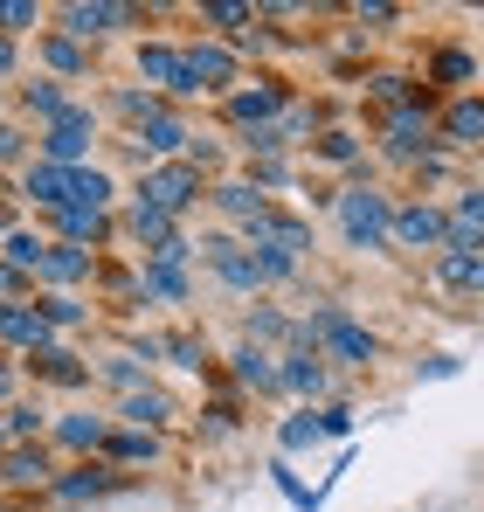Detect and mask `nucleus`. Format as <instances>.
I'll return each mask as SVG.
<instances>
[{"label":"nucleus","instance_id":"43","mask_svg":"<svg viewBox=\"0 0 484 512\" xmlns=\"http://www.w3.org/2000/svg\"><path fill=\"white\" fill-rule=\"evenodd\" d=\"M201 21H222V28H236V21H249V7H201Z\"/></svg>","mask_w":484,"mask_h":512},{"label":"nucleus","instance_id":"22","mask_svg":"<svg viewBox=\"0 0 484 512\" xmlns=\"http://www.w3.org/2000/svg\"><path fill=\"white\" fill-rule=\"evenodd\" d=\"M56 436H63L70 450H97V443L111 436V423H104V416H63V429H56Z\"/></svg>","mask_w":484,"mask_h":512},{"label":"nucleus","instance_id":"15","mask_svg":"<svg viewBox=\"0 0 484 512\" xmlns=\"http://www.w3.org/2000/svg\"><path fill=\"white\" fill-rule=\"evenodd\" d=\"M118 416H125L132 429H160L166 416H173V402H166L160 388H132V395L118 402Z\"/></svg>","mask_w":484,"mask_h":512},{"label":"nucleus","instance_id":"37","mask_svg":"<svg viewBox=\"0 0 484 512\" xmlns=\"http://www.w3.org/2000/svg\"><path fill=\"white\" fill-rule=\"evenodd\" d=\"M21 28H35V7L28 0H0V35H21Z\"/></svg>","mask_w":484,"mask_h":512},{"label":"nucleus","instance_id":"36","mask_svg":"<svg viewBox=\"0 0 484 512\" xmlns=\"http://www.w3.org/2000/svg\"><path fill=\"white\" fill-rule=\"evenodd\" d=\"M422 139H429V125H422V111H402V118H395V146H402V153H415Z\"/></svg>","mask_w":484,"mask_h":512},{"label":"nucleus","instance_id":"3","mask_svg":"<svg viewBox=\"0 0 484 512\" xmlns=\"http://www.w3.org/2000/svg\"><path fill=\"white\" fill-rule=\"evenodd\" d=\"M90 125H97L90 104H70V111L42 132V160H49V167H83V153H90Z\"/></svg>","mask_w":484,"mask_h":512},{"label":"nucleus","instance_id":"41","mask_svg":"<svg viewBox=\"0 0 484 512\" xmlns=\"http://www.w3.org/2000/svg\"><path fill=\"white\" fill-rule=\"evenodd\" d=\"M436 77H443V84H464V77H471V56H443Z\"/></svg>","mask_w":484,"mask_h":512},{"label":"nucleus","instance_id":"9","mask_svg":"<svg viewBox=\"0 0 484 512\" xmlns=\"http://www.w3.org/2000/svg\"><path fill=\"white\" fill-rule=\"evenodd\" d=\"M180 56H187V77H194V90H229V84H236V63H229V49L201 42V49H180Z\"/></svg>","mask_w":484,"mask_h":512},{"label":"nucleus","instance_id":"8","mask_svg":"<svg viewBox=\"0 0 484 512\" xmlns=\"http://www.w3.org/2000/svg\"><path fill=\"white\" fill-rule=\"evenodd\" d=\"M125 21H132V7H104V0H97V7H63V35H70V42H90V35H111V28H125Z\"/></svg>","mask_w":484,"mask_h":512},{"label":"nucleus","instance_id":"27","mask_svg":"<svg viewBox=\"0 0 484 512\" xmlns=\"http://www.w3.org/2000/svg\"><path fill=\"white\" fill-rule=\"evenodd\" d=\"M236 374L249 381V388H277V367H270V353H256V346L236 353Z\"/></svg>","mask_w":484,"mask_h":512},{"label":"nucleus","instance_id":"24","mask_svg":"<svg viewBox=\"0 0 484 512\" xmlns=\"http://www.w3.org/2000/svg\"><path fill=\"white\" fill-rule=\"evenodd\" d=\"M229 111H236V125H256V132H263V118L277 111V90H242Z\"/></svg>","mask_w":484,"mask_h":512},{"label":"nucleus","instance_id":"17","mask_svg":"<svg viewBox=\"0 0 484 512\" xmlns=\"http://www.w3.org/2000/svg\"><path fill=\"white\" fill-rule=\"evenodd\" d=\"M70 104H77V97H70L63 84H21V111H35V118H49V125H56Z\"/></svg>","mask_w":484,"mask_h":512},{"label":"nucleus","instance_id":"20","mask_svg":"<svg viewBox=\"0 0 484 512\" xmlns=\"http://www.w3.org/2000/svg\"><path fill=\"white\" fill-rule=\"evenodd\" d=\"M70 201L104 208V201H111V173H104V167H70Z\"/></svg>","mask_w":484,"mask_h":512},{"label":"nucleus","instance_id":"32","mask_svg":"<svg viewBox=\"0 0 484 512\" xmlns=\"http://www.w3.org/2000/svg\"><path fill=\"white\" fill-rule=\"evenodd\" d=\"M42 56H49V63H56L63 77H83V49L70 42V35H56V42H42Z\"/></svg>","mask_w":484,"mask_h":512},{"label":"nucleus","instance_id":"7","mask_svg":"<svg viewBox=\"0 0 484 512\" xmlns=\"http://www.w3.org/2000/svg\"><path fill=\"white\" fill-rule=\"evenodd\" d=\"M208 270L229 291H256L263 284V263H256V250H242V243H208Z\"/></svg>","mask_w":484,"mask_h":512},{"label":"nucleus","instance_id":"26","mask_svg":"<svg viewBox=\"0 0 484 512\" xmlns=\"http://www.w3.org/2000/svg\"><path fill=\"white\" fill-rule=\"evenodd\" d=\"M104 381H118V388H146V353H111V360H104Z\"/></svg>","mask_w":484,"mask_h":512},{"label":"nucleus","instance_id":"12","mask_svg":"<svg viewBox=\"0 0 484 512\" xmlns=\"http://www.w3.org/2000/svg\"><path fill=\"white\" fill-rule=\"evenodd\" d=\"M388 236H402V243H415V250H422V243H443V215L415 201V208H402V215L388 222Z\"/></svg>","mask_w":484,"mask_h":512},{"label":"nucleus","instance_id":"44","mask_svg":"<svg viewBox=\"0 0 484 512\" xmlns=\"http://www.w3.org/2000/svg\"><path fill=\"white\" fill-rule=\"evenodd\" d=\"M319 153H325V160H353V139H346V132H332Z\"/></svg>","mask_w":484,"mask_h":512},{"label":"nucleus","instance_id":"19","mask_svg":"<svg viewBox=\"0 0 484 512\" xmlns=\"http://www.w3.org/2000/svg\"><path fill=\"white\" fill-rule=\"evenodd\" d=\"M139 284H146V298H173V305L187 298V270H180V263H160V256L146 263V277H139Z\"/></svg>","mask_w":484,"mask_h":512},{"label":"nucleus","instance_id":"38","mask_svg":"<svg viewBox=\"0 0 484 512\" xmlns=\"http://www.w3.org/2000/svg\"><path fill=\"white\" fill-rule=\"evenodd\" d=\"M35 429H42V409L35 402H14L7 409V436H35Z\"/></svg>","mask_w":484,"mask_h":512},{"label":"nucleus","instance_id":"28","mask_svg":"<svg viewBox=\"0 0 484 512\" xmlns=\"http://www.w3.org/2000/svg\"><path fill=\"white\" fill-rule=\"evenodd\" d=\"M443 277L457 291H484V256H443Z\"/></svg>","mask_w":484,"mask_h":512},{"label":"nucleus","instance_id":"2","mask_svg":"<svg viewBox=\"0 0 484 512\" xmlns=\"http://www.w3.org/2000/svg\"><path fill=\"white\" fill-rule=\"evenodd\" d=\"M339 222H346V243H353V250H381L395 215H388V201H381L374 187H353V194L339 201Z\"/></svg>","mask_w":484,"mask_h":512},{"label":"nucleus","instance_id":"46","mask_svg":"<svg viewBox=\"0 0 484 512\" xmlns=\"http://www.w3.org/2000/svg\"><path fill=\"white\" fill-rule=\"evenodd\" d=\"M14 284H21V277H14V270H7V263H0V298H7V291H14Z\"/></svg>","mask_w":484,"mask_h":512},{"label":"nucleus","instance_id":"40","mask_svg":"<svg viewBox=\"0 0 484 512\" xmlns=\"http://www.w3.org/2000/svg\"><path fill=\"white\" fill-rule=\"evenodd\" d=\"M160 353H173L180 367H201V346L187 340V333H173V340H160Z\"/></svg>","mask_w":484,"mask_h":512},{"label":"nucleus","instance_id":"5","mask_svg":"<svg viewBox=\"0 0 484 512\" xmlns=\"http://www.w3.org/2000/svg\"><path fill=\"white\" fill-rule=\"evenodd\" d=\"M0 340H14V346H28V353H42V346H56V333H49V319H42L35 305L0 298Z\"/></svg>","mask_w":484,"mask_h":512},{"label":"nucleus","instance_id":"30","mask_svg":"<svg viewBox=\"0 0 484 512\" xmlns=\"http://www.w3.org/2000/svg\"><path fill=\"white\" fill-rule=\"evenodd\" d=\"M56 492H63V499H97V492H111V478H104V471H97V464H83L77 478H63V485H56Z\"/></svg>","mask_w":484,"mask_h":512},{"label":"nucleus","instance_id":"34","mask_svg":"<svg viewBox=\"0 0 484 512\" xmlns=\"http://www.w3.org/2000/svg\"><path fill=\"white\" fill-rule=\"evenodd\" d=\"M319 436H325L319 416H291V423H284V450H305V443H319Z\"/></svg>","mask_w":484,"mask_h":512},{"label":"nucleus","instance_id":"4","mask_svg":"<svg viewBox=\"0 0 484 512\" xmlns=\"http://www.w3.org/2000/svg\"><path fill=\"white\" fill-rule=\"evenodd\" d=\"M194 194H201V173H194V167H160V173H146V180H139V201H146V208H160V215H180Z\"/></svg>","mask_w":484,"mask_h":512},{"label":"nucleus","instance_id":"45","mask_svg":"<svg viewBox=\"0 0 484 512\" xmlns=\"http://www.w3.org/2000/svg\"><path fill=\"white\" fill-rule=\"evenodd\" d=\"M7 70H14V42L0 35V77H7Z\"/></svg>","mask_w":484,"mask_h":512},{"label":"nucleus","instance_id":"33","mask_svg":"<svg viewBox=\"0 0 484 512\" xmlns=\"http://www.w3.org/2000/svg\"><path fill=\"white\" fill-rule=\"evenodd\" d=\"M35 312L49 319V333H56V326H77V319H83V305H77V298H63V291H56V298H42Z\"/></svg>","mask_w":484,"mask_h":512},{"label":"nucleus","instance_id":"18","mask_svg":"<svg viewBox=\"0 0 484 512\" xmlns=\"http://www.w3.org/2000/svg\"><path fill=\"white\" fill-rule=\"evenodd\" d=\"M0 478L7 485H42L49 478V450H7L0 457Z\"/></svg>","mask_w":484,"mask_h":512},{"label":"nucleus","instance_id":"14","mask_svg":"<svg viewBox=\"0 0 484 512\" xmlns=\"http://www.w3.org/2000/svg\"><path fill=\"white\" fill-rule=\"evenodd\" d=\"M42 256H49V243H42V236H28V229H7V243H0V263H7L14 277H35V270H42Z\"/></svg>","mask_w":484,"mask_h":512},{"label":"nucleus","instance_id":"25","mask_svg":"<svg viewBox=\"0 0 484 512\" xmlns=\"http://www.w3.org/2000/svg\"><path fill=\"white\" fill-rule=\"evenodd\" d=\"M132 236H139V243H173V215H160V208L139 201V208H132Z\"/></svg>","mask_w":484,"mask_h":512},{"label":"nucleus","instance_id":"39","mask_svg":"<svg viewBox=\"0 0 484 512\" xmlns=\"http://www.w3.org/2000/svg\"><path fill=\"white\" fill-rule=\"evenodd\" d=\"M457 222H464L471 236H484V194H464V201H457Z\"/></svg>","mask_w":484,"mask_h":512},{"label":"nucleus","instance_id":"16","mask_svg":"<svg viewBox=\"0 0 484 512\" xmlns=\"http://www.w3.org/2000/svg\"><path fill=\"white\" fill-rule=\"evenodd\" d=\"M56 222H63V236H70L77 250L104 236V208H83V201H63V208H56Z\"/></svg>","mask_w":484,"mask_h":512},{"label":"nucleus","instance_id":"1","mask_svg":"<svg viewBox=\"0 0 484 512\" xmlns=\"http://www.w3.org/2000/svg\"><path fill=\"white\" fill-rule=\"evenodd\" d=\"M305 340L332 346V353H339V360H353V367H367V360H374V333H367V326H353L339 305H319V312L305 319Z\"/></svg>","mask_w":484,"mask_h":512},{"label":"nucleus","instance_id":"10","mask_svg":"<svg viewBox=\"0 0 484 512\" xmlns=\"http://www.w3.org/2000/svg\"><path fill=\"white\" fill-rule=\"evenodd\" d=\"M21 194H28V201H42V208H63V201H70V167L35 160V167L21 173Z\"/></svg>","mask_w":484,"mask_h":512},{"label":"nucleus","instance_id":"35","mask_svg":"<svg viewBox=\"0 0 484 512\" xmlns=\"http://www.w3.org/2000/svg\"><path fill=\"white\" fill-rule=\"evenodd\" d=\"M215 201H222V208H229V215H242V222H249V215H263V208H256V187H222V194H215Z\"/></svg>","mask_w":484,"mask_h":512},{"label":"nucleus","instance_id":"6","mask_svg":"<svg viewBox=\"0 0 484 512\" xmlns=\"http://www.w3.org/2000/svg\"><path fill=\"white\" fill-rule=\"evenodd\" d=\"M139 77H153V84L173 90V97H194L187 56H180V49H166V42H146V49H139Z\"/></svg>","mask_w":484,"mask_h":512},{"label":"nucleus","instance_id":"42","mask_svg":"<svg viewBox=\"0 0 484 512\" xmlns=\"http://www.w3.org/2000/svg\"><path fill=\"white\" fill-rule=\"evenodd\" d=\"M21 153H28V139H21L14 125H0V160H21Z\"/></svg>","mask_w":484,"mask_h":512},{"label":"nucleus","instance_id":"23","mask_svg":"<svg viewBox=\"0 0 484 512\" xmlns=\"http://www.w3.org/2000/svg\"><path fill=\"white\" fill-rule=\"evenodd\" d=\"M104 443H111V457H125V464H153V457H160L153 429H125V436H104Z\"/></svg>","mask_w":484,"mask_h":512},{"label":"nucleus","instance_id":"21","mask_svg":"<svg viewBox=\"0 0 484 512\" xmlns=\"http://www.w3.org/2000/svg\"><path fill=\"white\" fill-rule=\"evenodd\" d=\"M277 388H298V395H319L325 388V367L312 353H291V367H277Z\"/></svg>","mask_w":484,"mask_h":512},{"label":"nucleus","instance_id":"29","mask_svg":"<svg viewBox=\"0 0 484 512\" xmlns=\"http://www.w3.org/2000/svg\"><path fill=\"white\" fill-rule=\"evenodd\" d=\"M42 374H49V381H63V388H77V381H83L77 353H63V346H42Z\"/></svg>","mask_w":484,"mask_h":512},{"label":"nucleus","instance_id":"11","mask_svg":"<svg viewBox=\"0 0 484 512\" xmlns=\"http://www.w3.org/2000/svg\"><path fill=\"white\" fill-rule=\"evenodd\" d=\"M35 277H49V284H83V277H90V250H77V243H49V256H42Z\"/></svg>","mask_w":484,"mask_h":512},{"label":"nucleus","instance_id":"13","mask_svg":"<svg viewBox=\"0 0 484 512\" xmlns=\"http://www.w3.org/2000/svg\"><path fill=\"white\" fill-rule=\"evenodd\" d=\"M139 146H146V153H180V146H187V125L160 104L153 118H139Z\"/></svg>","mask_w":484,"mask_h":512},{"label":"nucleus","instance_id":"31","mask_svg":"<svg viewBox=\"0 0 484 512\" xmlns=\"http://www.w3.org/2000/svg\"><path fill=\"white\" fill-rule=\"evenodd\" d=\"M450 139L478 146V139H484V104H457V111H450Z\"/></svg>","mask_w":484,"mask_h":512}]
</instances>
